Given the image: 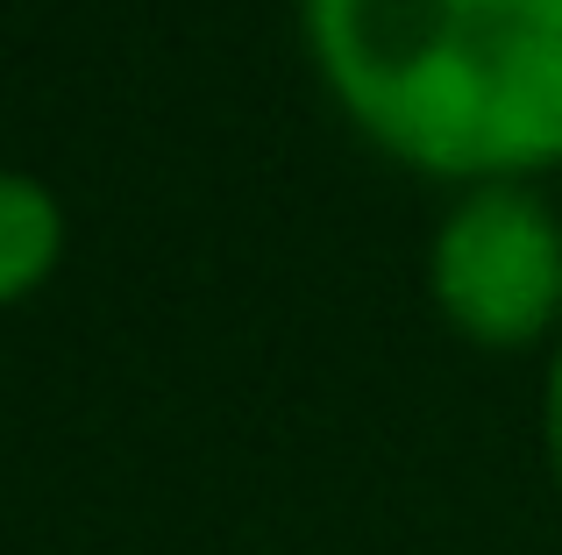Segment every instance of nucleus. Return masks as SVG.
Returning <instances> with one entry per match:
<instances>
[{
  "mask_svg": "<svg viewBox=\"0 0 562 555\" xmlns=\"http://www.w3.org/2000/svg\"><path fill=\"white\" fill-rule=\"evenodd\" d=\"M342 114L413 171L562 165V0H300Z\"/></svg>",
  "mask_w": 562,
  "mask_h": 555,
  "instance_id": "1",
  "label": "nucleus"
},
{
  "mask_svg": "<svg viewBox=\"0 0 562 555\" xmlns=\"http://www.w3.org/2000/svg\"><path fill=\"white\" fill-rule=\"evenodd\" d=\"M435 314L477 349H535L562 328V222L527 185H470L435 228Z\"/></svg>",
  "mask_w": 562,
  "mask_h": 555,
  "instance_id": "2",
  "label": "nucleus"
},
{
  "mask_svg": "<svg viewBox=\"0 0 562 555\" xmlns=\"http://www.w3.org/2000/svg\"><path fill=\"white\" fill-rule=\"evenodd\" d=\"M65 257V214L50 185L29 171H0V306L29 299Z\"/></svg>",
  "mask_w": 562,
  "mask_h": 555,
  "instance_id": "3",
  "label": "nucleus"
},
{
  "mask_svg": "<svg viewBox=\"0 0 562 555\" xmlns=\"http://www.w3.org/2000/svg\"><path fill=\"white\" fill-rule=\"evenodd\" d=\"M541 449H549V471L562 485V335H555V356H549V385H541Z\"/></svg>",
  "mask_w": 562,
  "mask_h": 555,
  "instance_id": "4",
  "label": "nucleus"
}]
</instances>
